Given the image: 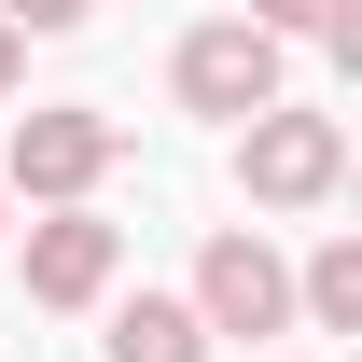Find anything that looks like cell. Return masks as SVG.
I'll return each mask as SVG.
<instances>
[{
	"mask_svg": "<svg viewBox=\"0 0 362 362\" xmlns=\"http://www.w3.org/2000/svg\"><path fill=\"white\" fill-rule=\"evenodd\" d=\"M126 126L84 112V98H56V112H14V153H0V195H28V209H84L98 181H112Z\"/></svg>",
	"mask_w": 362,
	"mask_h": 362,
	"instance_id": "1",
	"label": "cell"
},
{
	"mask_svg": "<svg viewBox=\"0 0 362 362\" xmlns=\"http://www.w3.org/2000/svg\"><path fill=\"white\" fill-rule=\"evenodd\" d=\"M334 181H349V126H334V112L265 98V112L237 126V195H251V209H320Z\"/></svg>",
	"mask_w": 362,
	"mask_h": 362,
	"instance_id": "2",
	"label": "cell"
},
{
	"mask_svg": "<svg viewBox=\"0 0 362 362\" xmlns=\"http://www.w3.org/2000/svg\"><path fill=\"white\" fill-rule=\"evenodd\" d=\"M168 84H181V112H223V126H251V112L293 84V56H279V28H251V14H209V28H181Z\"/></svg>",
	"mask_w": 362,
	"mask_h": 362,
	"instance_id": "3",
	"label": "cell"
},
{
	"mask_svg": "<svg viewBox=\"0 0 362 362\" xmlns=\"http://www.w3.org/2000/svg\"><path fill=\"white\" fill-rule=\"evenodd\" d=\"M181 307L209 320V334H293V265L265 251V223H223L195 251V293Z\"/></svg>",
	"mask_w": 362,
	"mask_h": 362,
	"instance_id": "4",
	"label": "cell"
},
{
	"mask_svg": "<svg viewBox=\"0 0 362 362\" xmlns=\"http://www.w3.org/2000/svg\"><path fill=\"white\" fill-rule=\"evenodd\" d=\"M112 265H126V223H98V209L28 223V307H112Z\"/></svg>",
	"mask_w": 362,
	"mask_h": 362,
	"instance_id": "5",
	"label": "cell"
},
{
	"mask_svg": "<svg viewBox=\"0 0 362 362\" xmlns=\"http://www.w3.org/2000/svg\"><path fill=\"white\" fill-rule=\"evenodd\" d=\"M98 349H112V362H209V320L181 307V293H126Z\"/></svg>",
	"mask_w": 362,
	"mask_h": 362,
	"instance_id": "6",
	"label": "cell"
},
{
	"mask_svg": "<svg viewBox=\"0 0 362 362\" xmlns=\"http://www.w3.org/2000/svg\"><path fill=\"white\" fill-rule=\"evenodd\" d=\"M293 320L307 334H362V237H320L293 265Z\"/></svg>",
	"mask_w": 362,
	"mask_h": 362,
	"instance_id": "7",
	"label": "cell"
},
{
	"mask_svg": "<svg viewBox=\"0 0 362 362\" xmlns=\"http://www.w3.org/2000/svg\"><path fill=\"white\" fill-rule=\"evenodd\" d=\"M251 28H279V42H334V56H362V14H349V0H251Z\"/></svg>",
	"mask_w": 362,
	"mask_h": 362,
	"instance_id": "8",
	"label": "cell"
},
{
	"mask_svg": "<svg viewBox=\"0 0 362 362\" xmlns=\"http://www.w3.org/2000/svg\"><path fill=\"white\" fill-rule=\"evenodd\" d=\"M0 28H28V42H56V28H84V0H0Z\"/></svg>",
	"mask_w": 362,
	"mask_h": 362,
	"instance_id": "9",
	"label": "cell"
},
{
	"mask_svg": "<svg viewBox=\"0 0 362 362\" xmlns=\"http://www.w3.org/2000/svg\"><path fill=\"white\" fill-rule=\"evenodd\" d=\"M14 84H28V28H0V98H14Z\"/></svg>",
	"mask_w": 362,
	"mask_h": 362,
	"instance_id": "10",
	"label": "cell"
}]
</instances>
